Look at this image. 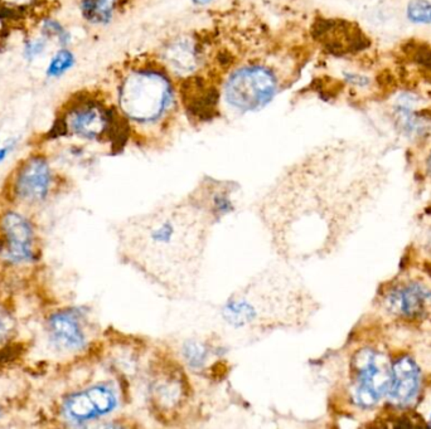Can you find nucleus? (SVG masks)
<instances>
[{"mask_svg":"<svg viewBox=\"0 0 431 429\" xmlns=\"http://www.w3.org/2000/svg\"><path fill=\"white\" fill-rule=\"evenodd\" d=\"M220 350L215 338H188L182 343L178 356L188 371L203 376L206 371H211L212 360L221 358Z\"/></svg>","mask_w":431,"mask_h":429,"instance_id":"dca6fc26","label":"nucleus"},{"mask_svg":"<svg viewBox=\"0 0 431 429\" xmlns=\"http://www.w3.org/2000/svg\"><path fill=\"white\" fill-rule=\"evenodd\" d=\"M120 113L106 108L103 102L92 98L88 95L76 96L75 100L69 102L67 113L64 116L67 133L76 135L88 141H96L103 138L113 139L120 136L121 128L128 125L118 123Z\"/></svg>","mask_w":431,"mask_h":429,"instance_id":"6e6552de","label":"nucleus"},{"mask_svg":"<svg viewBox=\"0 0 431 429\" xmlns=\"http://www.w3.org/2000/svg\"><path fill=\"white\" fill-rule=\"evenodd\" d=\"M211 1H213V0H192V3L196 4V6H207V4H210Z\"/></svg>","mask_w":431,"mask_h":429,"instance_id":"a878e982","label":"nucleus"},{"mask_svg":"<svg viewBox=\"0 0 431 429\" xmlns=\"http://www.w3.org/2000/svg\"><path fill=\"white\" fill-rule=\"evenodd\" d=\"M178 91L161 66H139L125 73L118 87V110L130 126L154 129L174 113Z\"/></svg>","mask_w":431,"mask_h":429,"instance_id":"20e7f679","label":"nucleus"},{"mask_svg":"<svg viewBox=\"0 0 431 429\" xmlns=\"http://www.w3.org/2000/svg\"><path fill=\"white\" fill-rule=\"evenodd\" d=\"M350 398L358 408L373 407L387 394L391 383V365L376 350L365 348L350 360Z\"/></svg>","mask_w":431,"mask_h":429,"instance_id":"0eeeda50","label":"nucleus"},{"mask_svg":"<svg viewBox=\"0 0 431 429\" xmlns=\"http://www.w3.org/2000/svg\"><path fill=\"white\" fill-rule=\"evenodd\" d=\"M431 299V292L419 284H410L391 291L386 297L388 311L397 316L414 319L422 314L426 304Z\"/></svg>","mask_w":431,"mask_h":429,"instance_id":"2eb2a0df","label":"nucleus"},{"mask_svg":"<svg viewBox=\"0 0 431 429\" xmlns=\"http://www.w3.org/2000/svg\"><path fill=\"white\" fill-rule=\"evenodd\" d=\"M289 266L280 261L233 291L222 304V321L255 335L302 330L313 315V299Z\"/></svg>","mask_w":431,"mask_h":429,"instance_id":"f03ea898","label":"nucleus"},{"mask_svg":"<svg viewBox=\"0 0 431 429\" xmlns=\"http://www.w3.org/2000/svg\"><path fill=\"white\" fill-rule=\"evenodd\" d=\"M13 148H14V141H11V143H9L8 145L0 149V164H1L3 161L6 160V156H8V154H11V151L13 150Z\"/></svg>","mask_w":431,"mask_h":429,"instance_id":"393cba45","label":"nucleus"},{"mask_svg":"<svg viewBox=\"0 0 431 429\" xmlns=\"http://www.w3.org/2000/svg\"><path fill=\"white\" fill-rule=\"evenodd\" d=\"M6 234V246L1 256L11 263H24L32 261L33 229L29 222L23 215L11 212L6 213L1 222Z\"/></svg>","mask_w":431,"mask_h":429,"instance_id":"9b49d317","label":"nucleus"},{"mask_svg":"<svg viewBox=\"0 0 431 429\" xmlns=\"http://www.w3.org/2000/svg\"><path fill=\"white\" fill-rule=\"evenodd\" d=\"M119 6V0H81L82 18L92 26H106L111 22Z\"/></svg>","mask_w":431,"mask_h":429,"instance_id":"f3484780","label":"nucleus"},{"mask_svg":"<svg viewBox=\"0 0 431 429\" xmlns=\"http://www.w3.org/2000/svg\"><path fill=\"white\" fill-rule=\"evenodd\" d=\"M410 22L415 24H431V1L429 0H410L406 9Z\"/></svg>","mask_w":431,"mask_h":429,"instance_id":"412c9836","label":"nucleus"},{"mask_svg":"<svg viewBox=\"0 0 431 429\" xmlns=\"http://www.w3.org/2000/svg\"><path fill=\"white\" fill-rule=\"evenodd\" d=\"M216 224L184 197L130 217L120 233V259L171 299L193 295Z\"/></svg>","mask_w":431,"mask_h":429,"instance_id":"f257e3e1","label":"nucleus"},{"mask_svg":"<svg viewBox=\"0 0 431 429\" xmlns=\"http://www.w3.org/2000/svg\"><path fill=\"white\" fill-rule=\"evenodd\" d=\"M279 87L275 71L261 63H248L227 76L221 95L233 111L255 113L275 98Z\"/></svg>","mask_w":431,"mask_h":429,"instance_id":"39448f33","label":"nucleus"},{"mask_svg":"<svg viewBox=\"0 0 431 429\" xmlns=\"http://www.w3.org/2000/svg\"><path fill=\"white\" fill-rule=\"evenodd\" d=\"M163 67L173 73L191 77L201 65V51L193 38H176L162 52Z\"/></svg>","mask_w":431,"mask_h":429,"instance_id":"4468645a","label":"nucleus"},{"mask_svg":"<svg viewBox=\"0 0 431 429\" xmlns=\"http://www.w3.org/2000/svg\"><path fill=\"white\" fill-rule=\"evenodd\" d=\"M402 53L422 70L431 72V46L425 41H409L402 46Z\"/></svg>","mask_w":431,"mask_h":429,"instance_id":"6ab92c4d","label":"nucleus"},{"mask_svg":"<svg viewBox=\"0 0 431 429\" xmlns=\"http://www.w3.org/2000/svg\"><path fill=\"white\" fill-rule=\"evenodd\" d=\"M75 65L76 56L73 52L67 47H62L52 56L46 70V76L49 78H60L70 72Z\"/></svg>","mask_w":431,"mask_h":429,"instance_id":"a211bd4d","label":"nucleus"},{"mask_svg":"<svg viewBox=\"0 0 431 429\" xmlns=\"http://www.w3.org/2000/svg\"><path fill=\"white\" fill-rule=\"evenodd\" d=\"M426 167H427V172L431 175V154L429 157H427V161H426Z\"/></svg>","mask_w":431,"mask_h":429,"instance_id":"bb28decb","label":"nucleus"},{"mask_svg":"<svg viewBox=\"0 0 431 429\" xmlns=\"http://www.w3.org/2000/svg\"><path fill=\"white\" fill-rule=\"evenodd\" d=\"M51 180L52 174L47 159L41 155L31 156L18 170L16 193L28 203H37L47 197Z\"/></svg>","mask_w":431,"mask_h":429,"instance_id":"9d476101","label":"nucleus"},{"mask_svg":"<svg viewBox=\"0 0 431 429\" xmlns=\"http://www.w3.org/2000/svg\"><path fill=\"white\" fill-rule=\"evenodd\" d=\"M430 422H431V417H430Z\"/></svg>","mask_w":431,"mask_h":429,"instance_id":"cd10ccee","label":"nucleus"},{"mask_svg":"<svg viewBox=\"0 0 431 429\" xmlns=\"http://www.w3.org/2000/svg\"><path fill=\"white\" fill-rule=\"evenodd\" d=\"M47 47H49V39L44 36L31 38L24 43L23 57L27 59L28 62H32L39 56H42L47 51Z\"/></svg>","mask_w":431,"mask_h":429,"instance_id":"4be33fe9","label":"nucleus"},{"mask_svg":"<svg viewBox=\"0 0 431 429\" xmlns=\"http://www.w3.org/2000/svg\"><path fill=\"white\" fill-rule=\"evenodd\" d=\"M187 197L217 224L238 208L240 188L236 182L205 177Z\"/></svg>","mask_w":431,"mask_h":429,"instance_id":"1a4fd4ad","label":"nucleus"},{"mask_svg":"<svg viewBox=\"0 0 431 429\" xmlns=\"http://www.w3.org/2000/svg\"><path fill=\"white\" fill-rule=\"evenodd\" d=\"M49 334L54 345L66 351H80L87 346L81 314L76 310L56 312L49 319Z\"/></svg>","mask_w":431,"mask_h":429,"instance_id":"ddd939ff","label":"nucleus"},{"mask_svg":"<svg viewBox=\"0 0 431 429\" xmlns=\"http://www.w3.org/2000/svg\"><path fill=\"white\" fill-rule=\"evenodd\" d=\"M129 381L128 374L123 373L115 381H98L71 394L62 407L65 418L71 423L83 424L108 417L129 398Z\"/></svg>","mask_w":431,"mask_h":429,"instance_id":"423d86ee","label":"nucleus"},{"mask_svg":"<svg viewBox=\"0 0 431 429\" xmlns=\"http://www.w3.org/2000/svg\"><path fill=\"white\" fill-rule=\"evenodd\" d=\"M345 82L350 86L358 87V88H366L371 85V80L367 76L355 72H345Z\"/></svg>","mask_w":431,"mask_h":429,"instance_id":"5701e85b","label":"nucleus"},{"mask_svg":"<svg viewBox=\"0 0 431 429\" xmlns=\"http://www.w3.org/2000/svg\"><path fill=\"white\" fill-rule=\"evenodd\" d=\"M144 404L153 420L164 427L186 425L196 413V391L188 369L169 346L153 348L143 369Z\"/></svg>","mask_w":431,"mask_h":429,"instance_id":"7ed1b4c3","label":"nucleus"},{"mask_svg":"<svg viewBox=\"0 0 431 429\" xmlns=\"http://www.w3.org/2000/svg\"><path fill=\"white\" fill-rule=\"evenodd\" d=\"M39 31H41V36H44L47 39L56 38L61 47H67L71 43V33L57 19H54V18L44 19L41 23Z\"/></svg>","mask_w":431,"mask_h":429,"instance_id":"aec40b11","label":"nucleus"},{"mask_svg":"<svg viewBox=\"0 0 431 429\" xmlns=\"http://www.w3.org/2000/svg\"><path fill=\"white\" fill-rule=\"evenodd\" d=\"M11 328H13V321L11 316L6 312L0 310V340H3L8 334L11 333Z\"/></svg>","mask_w":431,"mask_h":429,"instance_id":"b1692460","label":"nucleus"},{"mask_svg":"<svg viewBox=\"0 0 431 429\" xmlns=\"http://www.w3.org/2000/svg\"><path fill=\"white\" fill-rule=\"evenodd\" d=\"M420 388V369L414 359L404 356L391 365V383L388 402L395 407L404 408L415 400Z\"/></svg>","mask_w":431,"mask_h":429,"instance_id":"f8f14e48","label":"nucleus"}]
</instances>
